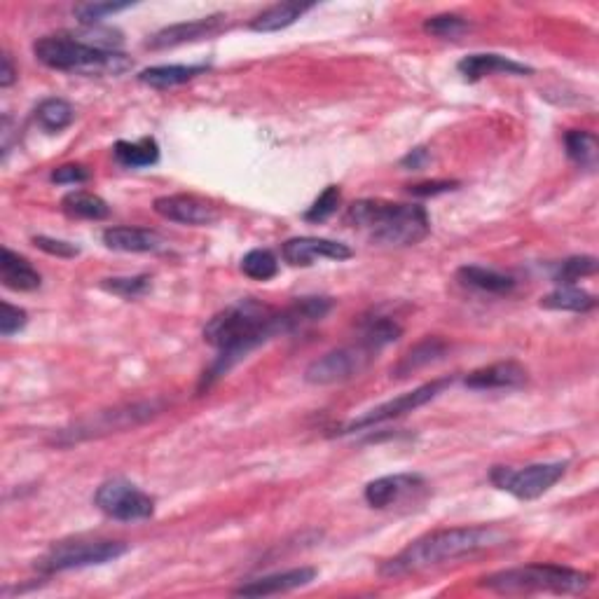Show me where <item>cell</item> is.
Segmentation results:
<instances>
[{
	"mask_svg": "<svg viewBox=\"0 0 599 599\" xmlns=\"http://www.w3.org/2000/svg\"><path fill=\"white\" fill-rule=\"evenodd\" d=\"M330 309H333L330 298H302L286 309H272L253 298L225 307L204 328V340L218 351V356L199 382V391L211 389L260 344L293 333L307 323L321 321Z\"/></svg>",
	"mask_w": 599,
	"mask_h": 599,
	"instance_id": "obj_1",
	"label": "cell"
},
{
	"mask_svg": "<svg viewBox=\"0 0 599 599\" xmlns=\"http://www.w3.org/2000/svg\"><path fill=\"white\" fill-rule=\"evenodd\" d=\"M506 541V534L499 527H452L438 529L426 536H419L403 548L396 557L382 564V576H408L419 571L440 567V564L464 560V557L478 555L483 550L497 548Z\"/></svg>",
	"mask_w": 599,
	"mask_h": 599,
	"instance_id": "obj_2",
	"label": "cell"
},
{
	"mask_svg": "<svg viewBox=\"0 0 599 599\" xmlns=\"http://www.w3.org/2000/svg\"><path fill=\"white\" fill-rule=\"evenodd\" d=\"M347 225L366 232L380 246H415L431 232V218L424 206L398 204L387 199H358L349 206Z\"/></svg>",
	"mask_w": 599,
	"mask_h": 599,
	"instance_id": "obj_3",
	"label": "cell"
},
{
	"mask_svg": "<svg viewBox=\"0 0 599 599\" xmlns=\"http://www.w3.org/2000/svg\"><path fill=\"white\" fill-rule=\"evenodd\" d=\"M33 54L52 71L80 75H122L132 71L134 61L113 47L92 45L75 36H45L33 43Z\"/></svg>",
	"mask_w": 599,
	"mask_h": 599,
	"instance_id": "obj_4",
	"label": "cell"
},
{
	"mask_svg": "<svg viewBox=\"0 0 599 599\" xmlns=\"http://www.w3.org/2000/svg\"><path fill=\"white\" fill-rule=\"evenodd\" d=\"M480 585L499 595H534V592L581 595L590 588V574L560 564H525L480 578Z\"/></svg>",
	"mask_w": 599,
	"mask_h": 599,
	"instance_id": "obj_5",
	"label": "cell"
},
{
	"mask_svg": "<svg viewBox=\"0 0 599 599\" xmlns=\"http://www.w3.org/2000/svg\"><path fill=\"white\" fill-rule=\"evenodd\" d=\"M162 408H164L162 401H143V403L122 405V408H115V410L96 412L94 417L85 419V422H78L75 426H71V429L61 431L59 438H54V443L73 445V443H80V440L101 438V436H108V433L134 429V426L146 424L148 419L160 415Z\"/></svg>",
	"mask_w": 599,
	"mask_h": 599,
	"instance_id": "obj_6",
	"label": "cell"
},
{
	"mask_svg": "<svg viewBox=\"0 0 599 599\" xmlns=\"http://www.w3.org/2000/svg\"><path fill=\"white\" fill-rule=\"evenodd\" d=\"M129 550L127 543L108 539H68L59 541L47 550V555L38 562L40 571L45 574H59V571L85 569L94 564L113 562Z\"/></svg>",
	"mask_w": 599,
	"mask_h": 599,
	"instance_id": "obj_7",
	"label": "cell"
},
{
	"mask_svg": "<svg viewBox=\"0 0 599 599\" xmlns=\"http://www.w3.org/2000/svg\"><path fill=\"white\" fill-rule=\"evenodd\" d=\"M567 461H546V464H532L525 468L494 466L490 480L501 492L513 494L520 501H534L553 490L567 473Z\"/></svg>",
	"mask_w": 599,
	"mask_h": 599,
	"instance_id": "obj_8",
	"label": "cell"
},
{
	"mask_svg": "<svg viewBox=\"0 0 599 599\" xmlns=\"http://www.w3.org/2000/svg\"><path fill=\"white\" fill-rule=\"evenodd\" d=\"M377 358V349L370 347L363 340L358 344H349V347H340L328 351L312 361L305 370V380L316 387H328V384L347 382L351 377L361 375L370 363Z\"/></svg>",
	"mask_w": 599,
	"mask_h": 599,
	"instance_id": "obj_9",
	"label": "cell"
},
{
	"mask_svg": "<svg viewBox=\"0 0 599 599\" xmlns=\"http://www.w3.org/2000/svg\"><path fill=\"white\" fill-rule=\"evenodd\" d=\"M452 384V377H440V380L426 382L422 387L408 391V394L391 398V401L377 405V408L368 410L366 415H361L358 419H351V422L342 424L340 429H335L333 436H347V433H356L363 429H373L377 424L391 422V419H398L403 415H408V412H415L417 408H422V405L431 403L433 398H438L443 391Z\"/></svg>",
	"mask_w": 599,
	"mask_h": 599,
	"instance_id": "obj_10",
	"label": "cell"
},
{
	"mask_svg": "<svg viewBox=\"0 0 599 599\" xmlns=\"http://www.w3.org/2000/svg\"><path fill=\"white\" fill-rule=\"evenodd\" d=\"M94 504L99 506V511L106 513L108 518L120 522L148 520L153 518L155 513V499L125 478L106 480V483L96 490Z\"/></svg>",
	"mask_w": 599,
	"mask_h": 599,
	"instance_id": "obj_11",
	"label": "cell"
},
{
	"mask_svg": "<svg viewBox=\"0 0 599 599\" xmlns=\"http://www.w3.org/2000/svg\"><path fill=\"white\" fill-rule=\"evenodd\" d=\"M281 256L288 265L293 267H309L316 260H349L354 256V251L347 244L333 242V239L321 237H293L281 246Z\"/></svg>",
	"mask_w": 599,
	"mask_h": 599,
	"instance_id": "obj_12",
	"label": "cell"
},
{
	"mask_svg": "<svg viewBox=\"0 0 599 599\" xmlns=\"http://www.w3.org/2000/svg\"><path fill=\"white\" fill-rule=\"evenodd\" d=\"M157 216L181 225H211L218 220L216 206L195 195H164L153 202Z\"/></svg>",
	"mask_w": 599,
	"mask_h": 599,
	"instance_id": "obj_13",
	"label": "cell"
},
{
	"mask_svg": "<svg viewBox=\"0 0 599 599\" xmlns=\"http://www.w3.org/2000/svg\"><path fill=\"white\" fill-rule=\"evenodd\" d=\"M223 15H213L204 19H192V22H181L167 29L157 31L153 38L148 40V50H169V47H178L185 43H197V40L211 38L216 33L223 31Z\"/></svg>",
	"mask_w": 599,
	"mask_h": 599,
	"instance_id": "obj_14",
	"label": "cell"
},
{
	"mask_svg": "<svg viewBox=\"0 0 599 599\" xmlns=\"http://www.w3.org/2000/svg\"><path fill=\"white\" fill-rule=\"evenodd\" d=\"M314 567H298V569H288V571H277V574L256 578V581L242 583L234 595L239 597H270V595H281V592H291L298 588H305L316 578Z\"/></svg>",
	"mask_w": 599,
	"mask_h": 599,
	"instance_id": "obj_15",
	"label": "cell"
},
{
	"mask_svg": "<svg viewBox=\"0 0 599 599\" xmlns=\"http://www.w3.org/2000/svg\"><path fill=\"white\" fill-rule=\"evenodd\" d=\"M424 478L419 473H396V475H384L377 478L373 483L366 485L363 497L373 508H389L396 501L408 497V494L422 490Z\"/></svg>",
	"mask_w": 599,
	"mask_h": 599,
	"instance_id": "obj_16",
	"label": "cell"
},
{
	"mask_svg": "<svg viewBox=\"0 0 599 599\" xmlns=\"http://www.w3.org/2000/svg\"><path fill=\"white\" fill-rule=\"evenodd\" d=\"M527 382V370L515 361H499L492 366L473 370L464 384L468 389L487 391V389H520Z\"/></svg>",
	"mask_w": 599,
	"mask_h": 599,
	"instance_id": "obj_17",
	"label": "cell"
},
{
	"mask_svg": "<svg viewBox=\"0 0 599 599\" xmlns=\"http://www.w3.org/2000/svg\"><path fill=\"white\" fill-rule=\"evenodd\" d=\"M457 71L468 82H478L490 75H532L534 71L518 61L501 57V54H471L457 64Z\"/></svg>",
	"mask_w": 599,
	"mask_h": 599,
	"instance_id": "obj_18",
	"label": "cell"
},
{
	"mask_svg": "<svg viewBox=\"0 0 599 599\" xmlns=\"http://www.w3.org/2000/svg\"><path fill=\"white\" fill-rule=\"evenodd\" d=\"M103 244L120 253H155L164 249V239L148 227H108Z\"/></svg>",
	"mask_w": 599,
	"mask_h": 599,
	"instance_id": "obj_19",
	"label": "cell"
},
{
	"mask_svg": "<svg viewBox=\"0 0 599 599\" xmlns=\"http://www.w3.org/2000/svg\"><path fill=\"white\" fill-rule=\"evenodd\" d=\"M0 277H3V286L12 288V291H36L43 284L36 267L19 253L3 249V258H0Z\"/></svg>",
	"mask_w": 599,
	"mask_h": 599,
	"instance_id": "obj_20",
	"label": "cell"
},
{
	"mask_svg": "<svg viewBox=\"0 0 599 599\" xmlns=\"http://www.w3.org/2000/svg\"><path fill=\"white\" fill-rule=\"evenodd\" d=\"M309 10H314V3H298V0H291V3H277L272 5V8L260 12L256 19H251L249 29L256 33L284 31L288 26L298 22L302 15H307Z\"/></svg>",
	"mask_w": 599,
	"mask_h": 599,
	"instance_id": "obj_21",
	"label": "cell"
},
{
	"mask_svg": "<svg viewBox=\"0 0 599 599\" xmlns=\"http://www.w3.org/2000/svg\"><path fill=\"white\" fill-rule=\"evenodd\" d=\"M209 71L206 64H197V66H183V64H171V66H153L146 68V71L139 73V82L143 85L153 87V89H174L181 87L185 82L195 80L197 75H202Z\"/></svg>",
	"mask_w": 599,
	"mask_h": 599,
	"instance_id": "obj_22",
	"label": "cell"
},
{
	"mask_svg": "<svg viewBox=\"0 0 599 599\" xmlns=\"http://www.w3.org/2000/svg\"><path fill=\"white\" fill-rule=\"evenodd\" d=\"M457 279L468 288H475V291L492 293V295L511 293L515 288L513 277L501 274L497 270H487V267H480V265H464L457 272Z\"/></svg>",
	"mask_w": 599,
	"mask_h": 599,
	"instance_id": "obj_23",
	"label": "cell"
},
{
	"mask_svg": "<svg viewBox=\"0 0 599 599\" xmlns=\"http://www.w3.org/2000/svg\"><path fill=\"white\" fill-rule=\"evenodd\" d=\"M61 211H64L68 218L78 220H106L110 216V206L106 199L85 190L68 192V195L61 199Z\"/></svg>",
	"mask_w": 599,
	"mask_h": 599,
	"instance_id": "obj_24",
	"label": "cell"
},
{
	"mask_svg": "<svg viewBox=\"0 0 599 599\" xmlns=\"http://www.w3.org/2000/svg\"><path fill=\"white\" fill-rule=\"evenodd\" d=\"M113 155L115 160L127 169H143V167H153L160 160V146H157L155 139H146L141 141H117L113 146Z\"/></svg>",
	"mask_w": 599,
	"mask_h": 599,
	"instance_id": "obj_25",
	"label": "cell"
},
{
	"mask_svg": "<svg viewBox=\"0 0 599 599\" xmlns=\"http://www.w3.org/2000/svg\"><path fill=\"white\" fill-rule=\"evenodd\" d=\"M445 351H447V344L440 340V337H426L424 342H419L417 347H412L408 354L398 361V366L391 370V373L396 377H408L412 373H417V370L426 368L429 363L438 361Z\"/></svg>",
	"mask_w": 599,
	"mask_h": 599,
	"instance_id": "obj_26",
	"label": "cell"
},
{
	"mask_svg": "<svg viewBox=\"0 0 599 599\" xmlns=\"http://www.w3.org/2000/svg\"><path fill=\"white\" fill-rule=\"evenodd\" d=\"M541 307L555 309V312H590L597 307V300L595 295L581 291L578 286H560L546 298H541Z\"/></svg>",
	"mask_w": 599,
	"mask_h": 599,
	"instance_id": "obj_27",
	"label": "cell"
},
{
	"mask_svg": "<svg viewBox=\"0 0 599 599\" xmlns=\"http://www.w3.org/2000/svg\"><path fill=\"white\" fill-rule=\"evenodd\" d=\"M75 120V108L64 99H45L36 108V122L45 132L59 134L66 127H71Z\"/></svg>",
	"mask_w": 599,
	"mask_h": 599,
	"instance_id": "obj_28",
	"label": "cell"
},
{
	"mask_svg": "<svg viewBox=\"0 0 599 599\" xmlns=\"http://www.w3.org/2000/svg\"><path fill=\"white\" fill-rule=\"evenodd\" d=\"M564 148L571 162H576L578 167L592 169L597 164V136L592 132H583V129H571L564 134Z\"/></svg>",
	"mask_w": 599,
	"mask_h": 599,
	"instance_id": "obj_29",
	"label": "cell"
},
{
	"mask_svg": "<svg viewBox=\"0 0 599 599\" xmlns=\"http://www.w3.org/2000/svg\"><path fill=\"white\" fill-rule=\"evenodd\" d=\"M242 272L253 281H270L279 274V260L272 251L253 249L242 258Z\"/></svg>",
	"mask_w": 599,
	"mask_h": 599,
	"instance_id": "obj_30",
	"label": "cell"
},
{
	"mask_svg": "<svg viewBox=\"0 0 599 599\" xmlns=\"http://www.w3.org/2000/svg\"><path fill=\"white\" fill-rule=\"evenodd\" d=\"M597 272V258L592 256H574L567 258L555 274L557 286H576V281L592 277Z\"/></svg>",
	"mask_w": 599,
	"mask_h": 599,
	"instance_id": "obj_31",
	"label": "cell"
},
{
	"mask_svg": "<svg viewBox=\"0 0 599 599\" xmlns=\"http://www.w3.org/2000/svg\"><path fill=\"white\" fill-rule=\"evenodd\" d=\"M401 335H403V328L398 326L394 319H375V321H370L366 328H363L361 340L370 344L373 349L382 351L387 344L396 342Z\"/></svg>",
	"mask_w": 599,
	"mask_h": 599,
	"instance_id": "obj_32",
	"label": "cell"
},
{
	"mask_svg": "<svg viewBox=\"0 0 599 599\" xmlns=\"http://www.w3.org/2000/svg\"><path fill=\"white\" fill-rule=\"evenodd\" d=\"M103 291L120 295V298L134 300L141 298V295H146L150 291V277L146 274H139V277H113V279H103L101 281Z\"/></svg>",
	"mask_w": 599,
	"mask_h": 599,
	"instance_id": "obj_33",
	"label": "cell"
},
{
	"mask_svg": "<svg viewBox=\"0 0 599 599\" xmlns=\"http://www.w3.org/2000/svg\"><path fill=\"white\" fill-rule=\"evenodd\" d=\"M342 202V192L337 185H328L326 190L321 192L319 199L309 206V211L305 213L307 223H326L330 216H335L337 209H340Z\"/></svg>",
	"mask_w": 599,
	"mask_h": 599,
	"instance_id": "obj_34",
	"label": "cell"
},
{
	"mask_svg": "<svg viewBox=\"0 0 599 599\" xmlns=\"http://www.w3.org/2000/svg\"><path fill=\"white\" fill-rule=\"evenodd\" d=\"M468 29H471V26H468L466 19L459 15H436V17H429L424 22L426 33H431V36H436V38H447V40L464 36Z\"/></svg>",
	"mask_w": 599,
	"mask_h": 599,
	"instance_id": "obj_35",
	"label": "cell"
},
{
	"mask_svg": "<svg viewBox=\"0 0 599 599\" xmlns=\"http://www.w3.org/2000/svg\"><path fill=\"white\" fill-rule=\"evenodd\" d=\"M129 8H132V3H82V5H75L73 15L78 17L80 24L94 26L99 24L101 19H106L108 15H115V12L129 10Z\"/></svg>",
	"mask_w": 599,
	"mask_h": 599,
	"instance_id": "obj_36",
	"label": "cell"
},
{
	"mask_svg": "<svg viewBox=\"0 0 599 599\" xmlns=\"http://www.w3.org/2000/svg\"><path fill=\"white\" fill-rule=\"evenodd\" d=\"M33 246L40 251H45L47 256H57V258H75L80 256V249L71 242H64V239H54V237H45V234H38L33 237Z\"/></svg>",
	"mask_w": 599,
	"mask_h": 599,
	"instance_id": "obj_37",
	"label": "cell"
},
{
	"mask_svg": "<svg viewBox=\"0 0 599 599\" xmlns=\"http://www.w3.org/2000/svg\"><path fill=\"white\" fill-rule=\"evenodd\" d=\"M26 323H29V314L24 312L22 307L10 305V302H3V316H0V335L3 337H12L19 333Z\"/></svg>",
	"mask_w": 599,
	"mask_h": 599,
	"instance_id": "obj_38",
	"label": "cell"
},
{
	"mask_svg": "<svg viewBox=\"0 0 599 599\" xmlns=\"http://www.w3.org/2000/svg\"><path fill=\"white\" fill-rule=\"evenodd\" d=\"M89 181V171L82 164H64L52 171V183L57 185H78Z\"/></svg>",
	"mask_w": 599,
	"mask_h": 599,
	"instance_id": "obj_39",
	"label": "cell"
},
{
	"mask_svg": "<svg viewBox=\"0 0 599 599\" xmlns=\"http://www.w3.org/2000/svg\"><path fill=\"white\" fill-rule=\"evenodd\" d=\"M457 188H459L457 181H426V183L410 185V192L415 197H436V195H443V192H450Z\"/></svg>",
	"mask_w": 599,
	"mask_h": 599,
	"instance_id": "obj_40",
	"label": "cell"
},
{
	"mask_svg": "<svg viewBox=\"0 0 599 599\" xmlns=\"http://www.w3.org/2000/svg\"><path fill=\"white\" fill-rule=\"evenodd\" d=\"M429 160H431L429 150H426V148H415V150H410V153L403 157L401 167L410 169V171H422L426 167V164H429Z\"/></svg>",
	"mask_w": 599,
	"mask_h": 599,
	"instance_id": "obj_41",
	"label": "cell"
},
{
	"mask_svg": "<svg viewBox=\"0 0 599 599\" xmlns=\"http://www.w3.org/2000/svg\"><path fill=\"white\" fill-rule=\"evenodd\" d=\"M17 80V71L12 66L10 54H3V71H0V87H10Z\"/></svg>",
	"mask_w": 599,
	"mask_h": 599,
	"instance_id": "obj_42",
	"label": "cell"
}]
</instances>
